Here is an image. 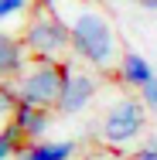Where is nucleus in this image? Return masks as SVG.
I'll list each match as a JSON object with an SVG mask.
<instances>
[{"instance_id": "nucleus-7", "label": "nucleus", "mask_w": 157, "mask_h": 160, "mask_svg": "<svg viewBox=\"0 0 157 160\" xmlns=\"http://www.w3.org/2000/svg\"><path fill=\"white\" fill-rule=\"evenodd\" d=\"M10 123L24 133V140L34 143V140H41L44 136V129L51 123V112L48 109H41V106H28V102H17L14 109H10Z\"/></svg>"}, {"instance_id": "nucleus-3", "label": "nucleus", "mask_w": 157, "mask_h": 160, "mask_svg": "<svg viewBox=\"0 0 157 160\" xmlns=\"http://www.w3.org/2000/svg\"><path fill=\"white\" fill-rule=\"evenodd\" d=\"M21 41L28 48V58H34V62H62L65 51H72L68 24L58 10H34Z\"/></svg>"}, {"instance_id": "nucleus-14", "label": "nucleus", "mask_w": 157, "mask_h": 160, "mask_svg": "<svg viewBox=\"0 0 157 160\" xmlns=\"http://www.w3.org/2000/svg\"><path fill=\"white\" fill-rule=\"evenodd\" d=\"M130 160H157V150H150V147H140V150H133V153H130Z\"/></svg>"}, {"instance_id": "nucleus-15", "label": "nucleus", "mask_w": 157, "mask_h": 160, "mask_svg": "<svg viewBox=\"0 0 157 160\" xmlns=\"http://www.w3.org/2000/svg\"><path fill=\"white\" fill-rule=\"evenodd\" d=\"M34 3V10H55L58 7V0H31Z\"/></svg>"}, {"instance_id": "nucleus-6", "label": "nucleus", "mask_w": 157, "mask_h": 160, "mask_svg": "<svg viewBox=\"0 0 157 160\" xmlns=\"http://www.w3.org/2000/svg\"><path fill=\"white\" fill-rule=\"evenodd\" d=\"M24 65H28V48H24V41L21 38H14V34L0 31V82H17V75L24 72Z\"/></svg>"}, {"instance_id": "nucleus-11", "label": "nucleus", "mask_w": 157, "mask_h": 160, "mask_svg": "<svg viewBox=\"0 0 157 160\" xmlns=\"http://www.w3.org/2000/svg\"><path fill=\"white\" fill-rule=\"evenodd\" d=\"M17 106V92H14V85L10 82H0V126L10 119V109Z\"/></svg>"}, {"instance_id": "nucleus-5", "label": "nucleus", "mask_w": 157, "mask_h": 160, "mask_svg": "<svg viewBox=\"0 0 157 160\" xmlns=\"http://www.w3.org/2000/svg\"><path fill=\"white\" fill-rule=\"evenodd\" d=\"M96 92H99V78L89 72H72V65H68V75H65V85H62V96L55 102V109L62 116H75V112L89 109Z\"/></svg>"}, {"instance_id": "nucleus-9", "label": "nucleus", "mask_w": 157, "mask_h": 160, "mask_svg": "<svg viewBox=\"0 0 157 160\" xmlns=\"http://www.w3.org/2000/svg\"><path fill=\"white\" fill-rule=\"evenodd\" d=\"M150 78H157L154 68L147 65L144 55H137V51H120V82H123L126 89H144Z\"/></svg>"}, {"instance_id": "nucleus-2", "label": "nucleus", "mask_w": 157, "mask_h": 160, "mask_svg": "<svg viewBox=\"0 0 157 160\" xmlns=\"http://www.w3.org/2000/svg\"><path fill=\"white\" fill-rule=\"evenodd\" d=\"M65 75H68V62H34V58H28L24 72L14 82L17 102L55 109V102L62 96V85H65Z\"/></svg>"}, {"instance_id": "nucleus-12", "label": "nucleus", "mask_w": 157, "mask_h": 160, "mask_svg": "<svg viewBox=\"0 0 157 160\" xmlns=\"http://www.w3.org/2000/svg\"><path fill=\"white\" fill-rule=\"evenodd\" d=\"M31 7V0H0V21H10L17 14H24Z\"/></svg>"}, {"instance_id": "nucleus-13", "label": "nucleus", "mask_w": 157, "mask_h": 160, "mask_svg": "<svg viewBox=\"0 0 157 160\" xmlns=\"http://www.w3.org/2000/svg\"><path fill=\"white\" fill-rule=\"evenodd\" d=\"M140 102H144L150 112H157V78H150V82L140 89Z\"/></svg>"}, {"instance_id": "nucleus-1", "label": "nucleus", "mask_w": 157, "mask_h": 160, "mask_svg": "<svg viewBox=\"0 0 157 160\" xmlns=\"http://www.w3.org/2000/svg\"><path fill=\"white\" fill-rule=\"evenodd\" d=\"M58 10V7H55ZM62 14V10H58ZM65 24H68V38H72V51L92 68H109L120 55V41H116V31L109 24V17L92 7V3H79L75 14H62Z\"/></svg>"}, {"instance_id": "nucleus-8", "label": "nucleus", "mask_w": 157, "mask_h": 160, "mask_svg": "<svg viewBox=\"0 0 157 160\" xmlns=\"http://www.w3.org/2000/svg\"><path fill=\"white\" fill-rule=\"evenodd\" d=\"M72 157H75L72 140H34V143H24L14 160H72Z\"/></svg>"}, {"instance_id": "nucleus-16", "label": "nucleus", "mask_w": 157, "mask_h": 160, "mask_svg": "<svg viewBox=\"0 0 157 160\" xmlns=\"http://www.w3.org/2000/svg\"><path fill=\"white\" fill-rule=\"evenodd\" d=\"M137 3H140L144 10H157V0H137Z\"/></svg>"}, {"instance_id": "nucleus-4", "label": "nucleus", "mask_w": 157, "mask_h": 160, "mask_svg": "<svg viewBox=\"0 0 157 160\" xmlns=\"http://www.w3.org/2000/svg\"><path fill=\"white\" fill-rule=\"evenodd\" d=\"M147 129V106L140 99H116L106 112H102V143L109 147H130L133 140H140Z\"/></svg>"}, {"instance_id": "nucleus-10", "label": "nucleus", "mask_w": 157, "mask_h": 160, "mask_svg": "<svg viewBox=\"0 0 157 160\" xmlns=\"http://www.w3.org/2000/svg\"><path fill=\"white\" fill-rule=\"evenodd\" d=\"M28 140H24V133L14 126L10 119L0 126V160H14L17 153H21V147H24Z\"/></svg>"}]
</instances>
